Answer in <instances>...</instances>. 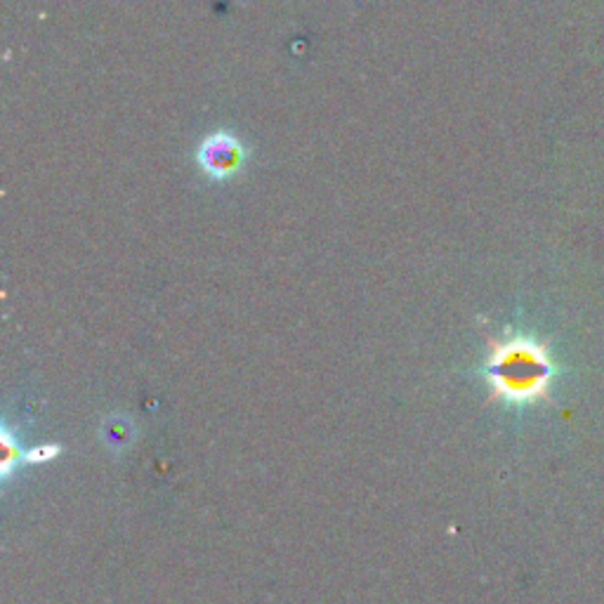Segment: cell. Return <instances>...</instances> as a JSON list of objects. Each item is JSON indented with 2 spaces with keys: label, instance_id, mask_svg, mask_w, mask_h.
Wrapping results in <instances>:
<instances>
[{
  "label": "cell",
  "instance_id": "cell-3",
  "mask_svg": "<svg viewBox=\"0 0 604 604\" xmlns=\"http://www.w3.org/2000/svg\"><path fill=\"white\" fill-rule=\"evenodd\" d=\"M0 447H3V456H0V474L8 480L14 470H17L22 463H26V451L20 447V439L10 427H3Z\"/></svg>",
  "mask_w": 604,
  "mask_h": 604
},
{
  "label": "cell",
  "instance_id": "cell-2",
  "mask_svg": "<svg viewBox=\"0 0 604 604\" xmlns=\"http://www.w3.org/2000/svg\"><path fill=\"white\" fill-rule=\"evenodd\" d=\"M246 156L249 152L237 135L218 131L201 140L196 149V164L210 180H229L239 176L243 164H246Z\"/></svg>",
  "mask_w": 604,
  "mask_h": 604
},
{
  "label": "cell",
  "instance_id": "cell-4",
  "mask_svg": "<svg viewBox=\"0 0 604 604\" xmlns=\"http://www.w3.org/2000/svg\"><path fill=\"white\" fill-rule=\"evenodd\" d=\"M57 454H60V447H55V444H38V447L26 451V463H50Z\"/></svg>",
  "mask_w": 604,
  "mask_h": 604
},
{
  "label": "cell",
  "instance_id": "cell-1",
  "mask_svg": "<svg viewBox=\"0 0 604 604\" xmlns=\"http://www.w3.org/2000/svg\"><path fill=\"white\" fill-rule=\"evenodd\" d=\"M557 373L551 345L536 336L508 330L488 340L482 376L488 385V397L498 404L515 409L555 404Z\"/></svg>",
  "mask_w": 604,
  "mask_h": 604
}]
</instances>
